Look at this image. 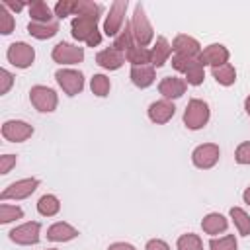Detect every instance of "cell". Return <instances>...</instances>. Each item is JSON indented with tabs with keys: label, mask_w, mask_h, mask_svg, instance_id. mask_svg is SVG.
I'll return each instance as SVG.
<instances>
[{
	"label": "cell",
	"mask_w": 250,
	"mask_h": 250,
	"mask_svg": "<svg viewBox=\"0 0 250 250\" xmlns=\"http://www.w3.org/2000/svg\"><path fill=\"white\" fill-rule=\"evenodd\" d=\"M154 74H152V68H146V66H135L133 68V82L137 86H148L152 82Z\"/></svg>",
	"instance_id": "d6986e66"
},
{
	"label": "cell",
	"mask_w": 250,
	"mask_h": 250,
	"mask_svg": "<svg viewBox=\"0 0 250 250\" xmlns=\"http://www.w3.org/2000/svg\"><path fill=\"white\" fill-rule=\"evenodd\" d=\"M213 74H215L217 80L223 82V84H230V82L234 80V70H232V66H229V64H223V66L215 68Z\"/></svg>",
	"instance_id": "cb8c5ba5"
},
{
	"label": "cell",
	"mask_w": 250,
	"mask_h": 250,
	"mask_svg": "<svg viewBox=\"0 0 250 250\" xmlns=\"http://www.w3.org/2000/svg\"><path fill=\"white\" fill-rule=\"evenodd\" d=\"M37 230H39V225L37 223H31V225H23L16 230H12V238L18 240V242H37Z\"/></svg>",
	"instance_id": "4fadbf2b"
},
{
	"label": "cell",
	"mask_w": 250,
	"mask_h": 250,
	"mask_svg": "<svg viewBox=\"0 0 250 250\" xmlns=\"http://www.w3.org/2000/svg\"><path fill=\"white\" fill-rule=\"evenodd\" d=\"M207 115H209V111H207V105H205L203 102H197V100H193V102L189 104V107H188V111H186L184 119H186L188 127H191V129H197V127H201V125L207 121Z\"/></svg>",
	"instance_id": "7a4b0ae2"
},
{
	"label": "cell",
	"mask_w": 250,
	"mask_h": 250,
	"mask_svg": "<svg viewBox=\"0 0 250 250\" xmlns=\"http://www.w3.org/2000/svg\"><path fill=\"white\" fill-rule=\"evenodd\" d=\"M2 133H4V137L10 139V141H21V139H25L27 135H31V127L25 125V123H21V121H10V123L4 125Z\"/></svg>",
	"instance_id": "9c48e42d"
},
{
	"label": "cell",
	"mask_w": 250,
	"mask_h": 250,
	"mask_svg": "<svg viewBox=\"0 0 250 250\" xmlns=\"http://www.w3.org/2000/svg\"><path fill=\"white\" fill-rule=\"evenodd\" d=\"M133 25H135V35H137V41L141 45H146L152 37V29L145 18V12H143V6H137L135 10V20H133Z\"/></svg>",
	"instance_id": "3957f363"
},
{
	"label": "cell",
	"mask_w": 250,
	"mask_h": 250,
	"mask_svg": "<svg viewBox=\"0 0 250 250\" xmlns=\"http://www.w3.org/2000/svg\"><path fill=\"white\" fill-rule=\"evenodd\" d=\"M174 49L180 51L184 57H188V55L197 53V51H199V45H197L193 39H189V37H186V35H180V37L176 39V43H174Z\"/></svg>",
	"instance_id": "2e32d148"
},
{
	"label": "cell",
	"mask_w": 250,
	"mask_h": 250,
	"mask_svg": "<svg viewBox=\"0 0 250 250\" xmlns=\"http://www.w3.org/2000/svg\"><path fill=\"white\" fill-rule=\"evenodd\" d=\"M37 186V180H23V182H18V184H12L10 189H6L2 193V197H25L29 195Z\"/></svg>",
	"instance_id": "7c38bea8"
},
{
	"label": "cell",
	"mask_w": 250,
	"mask_h": 250,
	"mask_svg": "<svg viewBox=\"0 0 250 250\" xmlns=\"http://www.w3.org/2000/svg\"><path fill=\"white\" fill-rule=\"evenodd\" d=\"M107 88H109V82H107L105 76H94V80H92V90H94L98 96H105Z\"/></svg>",
	"instance_id": "83f0119b"
},
{
	"label": "cell",
	"mask_w": 250,
	"mask_h": 250,
	"mask_svg": "<svg viewBox=\"0 0 250 250\" xmlns=\"http://www.w3.org/2000/svg\"><path fill=\"white\" fill-rule=\"evenodd\" d=\"M16 217H21V211L18 207H8V205H2V223H8Z\"/></svg>",
	"instance_id": "4dcf8cb0"
},
{
	"label": "cell",
	"mask_w": 250,
	"mask_h": 250,
	"mask_svg": "<svg viewBox=\"0 0 250 250\" xmlns=\"http://www.w3.org/2000/svg\"><path fill=\"white\" fill-rule=\"evenodd\" d=\"M29 12H31V16H33L39 23H43V21H47V20L51 18V12H49V8H47L45 2H33V4L29 6Z\"/></svg>",
	"instance_id": "7402d4cb"
},
{
	"label": "cell",
	"mask_w": 250,
	"mask_h": 250,
	"mask_svg": "<svg viewBox=\"0 0 250 250\" xmlns=\"http://www.w3.org/2000/svg\"><path fill=\"white\" fill-rule=\"evenodd\" d=\"M160 92L164 96H180L184 92V82L178 80V78H166L160 84Z\"/></svg>",
	"instance_id": "ffe728a7"
},
{
	"label": "cell",
	"mask_w": 250,
	"mask_h": 250,
	"mask_svg": "<svg viewBox=\"0 0 250 250\" xmlns=\"http://www.w3.org/2000/svg\"><path fill=\"white\" fill-rule=\"evenodd\" d=\"M168 51H170V47H168L166 39H162V37H160V39H158V47H156V49H154V53H152V61H154V64H156V66L164 62V59H166Z\"/></svg>",
	"instance_id": "484cf974"
},
{
	"label": "cell",
	"mask_w": 250,
	"mask_h": 250,
	"mask_svg": "<svg viewBox=\"0 0 250 250\" xmlns=\"http://www.w3.org/2000/svg\"><path fill=\"white\" fill-rule=\"evenodd\" d=\"M12 31V16L2 10V33H10Z\"/></svg>",
	"instance_id": "e575fe53"
},
{
	"label": "cell",
	"mask_w": 250,
	"mask_h": 250,
	"mask_svg": "<svg viewBox=\"0 0 250 250\" xmlns=\"http://www.w3.org/2000/svg\"><path fill=\"white\" fill-rule=\"evenodd\" d=\"M53 57H55L59 62H76V61L82 59V49H80V47L66 45V43H61V45H57Z\"/></svg>",
	"instance_id": "8992f818"
},
{
	"label": "cell",
	"mask_w": 250,
	"mask_h": 250,
	"mask_svg": "<svg viewBox=\"0 0 250 250\" xmlns=\"http://www.w3.org/2000/svg\"><path fill=\"white\" fill-rule=\"evenodd\" d=\"M217 156H219V150H217V146H213V145L199 146V148L193 152V160H195V164H197V166H205V168L211 166V164H215Z\"/></svg>",
	"instance_id": "30bf717a"
},
{
	"label": "cell",
	"mask_w": 250,
	"mask_h": 250,
	"mask_svg": "<svg viewBox=\"0 0 250 250\" xmlns=\"http://www.w3.org/2000/svg\"><path fill=\"white\" fill-rule=\"evenodd\" d=\"M170 115H174V105L166 104V102H158L150 105V117L154 121H166Z\"/></svg>",
	"instance_id": "9a60e30c"
},
{
	"label": "cell",
	"mask_w": 250,
	"mask_h": 250,
	"mask_svg": "<svg viewBox=\"0 0 250 250\" xmlns=\"http://www.w3.org/2000/svg\"><path fill=\"white\" fill-rule=\"evenodd\" d=\"M57 209H59V203H57V199H55L53 195L41 197V201H39V211H41L43 215H53V213H57Z\"/></svg>",
	"instance_id": "d4e9b609"
},
{
	"label": "cell",
	"mask_w": 250,
	"mask_h": 250,
	"mask_svg": "<svg viewBox=\"0 0 250 250\" xmlns=\"http://www.w3.org/2000/svg\"><path fill=\"white\" fill-rule=\"evenodd\" d=\"M68 12H74V2H59L57 4V16L59 18L66 16Z\"/></svg>",
	"instance_id": "1f68e13d"
},
{
	"label": "cell",
	"mask_w": 250,
	"mask_h": 250,
	"mask_svg": "<svg viewBox=\"0 0 250 250\" xmlns=\"http://www.w3.org/2000/svg\"><path fill=\"white\" fill-rule=\"evenodd\" d=\"M129 59H131L133 62H145V61H148V53L139 47L137 51H131V53H129Z\"/></svg>",
	"instance_id": "d6a6232c"
},
{
	"label": "cell",
	"mask_w": 250,
	"mask_h": 250,
	"mask_svg": "<svg viewBox=\"0 0 250 250\" xmlns=\"http://www.w3.org/2000/svg\"><path fill=\"white\" fill-rule=\"evenodd\" d=\"M227 227V221L221 217V215H209L205 221H203V229L207 232H217V230H223Z\"/></svg>",
	"instance_id": "603a6c76"
},
{
	"label": "cell",
	"mask_w": 250,
	"mask_h": 250,
	"mask_svg": "<svg viewBox=\"0 0 250 250\" xmlns=\"http://www.w3.org/2000/svg\"><path fill=\"white\" fill-rule=\"evenodd\" d=\"M57 78H59L61 86H62L68 94H76V92L82 88V74H80V72L61 70V72H57Z\"/></svg>",
	"instance_id": "5b68a950"
},
{
	"label": "cell",
	"mask_w": 250,
	"mask_h": 250,
	"mask_svg": "<svg viewBox=\"0 0 250 250\" xmlns=\"http://www.w3.org/2000/svg\"><path fill=\"white\" fill-rule=\"evenodd\" d=\"M96 20L98 16L96 14H90V16H78L74 21H72V33L76 39H86L90 45H96L100 43V35L96 33Z\"/></svg>",
	"instance_id": "6da1fadb"
},
{
	"label": "cell",
	"mask_w": 250,
	"mask_h": 250,
	"mask_svg": "<svg viewBox=\"0 0 250 250\" xmlns=\"http://www.w3.org/2000/svg\"><path fill=\"white\" fill-rule=\"evenodd\" d=\"M201 61H205V62H213V64H217V62H225V61H227V51H225L221 45H211V47L201 55Z\"/></svg>",
	"instance_id": "e0dca14e"
},
{
	"label": "cell",
	"mask_w": 250,
	"mask_h": 250,
	"mask_svg": "<svg viewBox=\"0 0 250 250\" xmlns=\"http://www.w3.org/2000/svg\"><path fill=\"white\" fill-rule=\"evenodd\" d=\"M2 76H4V86H2V92H6V90H8V84H10V78H12V76H10L6 70H2Z\"/></svg>",
	"instance_id": "74e56055"
},
{
	"label": "cell",
	"mask_w": 250,
	"mask_h": 250,
	"mask_svg": "<svg viewBox=\"0 0 250 250\" xmlns=\"http://www.w3.org/2000/svg\"><path fill=\"white\" fill-rule=\"evenodd\" d=\"M244 197H246V201H248V203H250V189H248V191H246V193H244Z\"/></svg>",
	"instance_id": "ab89813d"
},
{
	"label": "cell",
	"mask_w": 250,
	"mask_h": 250,
	"mask_svg": "<svg viewBox=\"0 0 250 250\" xmlns=\"http://www.w3.org/2000/svg\"><path fill=\"white\" fill-rule=\"evenodd\" d=\"M246 107H248V113H250V98H248V102H246Z\"/></svg>",
	"instance_id": "60d3db41"
},
{
	"label": "cell",
	"mask_w": 250,
	"mask_h": 250,
	"mask_svg": "<svg viewBox=\"0 0 250 250\" xmlns=\"http://www.w3.org/2000/svg\"><path fill=\"white\" fill-rule=\"evenodd\" d=\"M98 62H100L102 66H105V68H117V66L123 62V57H121V53L113 47V49H107V51L100 53V55H98Z\"/></svg>",
	"instance_id": "5bb4252c"
},
{
	"label": "cell",
	"mask_w": 250,
	"mask_h": 250,
	"mask_svg": "<svg viewBox=\"0 0 250 250\" xmlns=\"http://www.w3.org/2000/svg\"><path fill=\"white\" fill-rule=\"evenodd\" d=\"M148 250H168V248H166L164 242H160V240H152V242L148 244Z\"/></svg>",
	"instance_id": "d590c367"
},
{
	"label": "cell",
	"mask_w": 250,
	"mask_h": 250,
	"mask_svg": "<svg viewBox=\"0 0 250 250\" xmlns=\"http://www.w3.org/2000/svg\"><path fill=\"white\" fill-rule=\"evenodd\" d=\"M111 250H133L131 246H125V244H115Z\"/></svg>",
	"instance_id": "f35d334b"
},
{
	"label": "cell",
	"mask_w": 250,
	"mask_h": 250,
	"mask_svg": "<svg viewBox=\"0 0 250 250\" xmlns=\"http://www.w3.org/2000/svg\"><path fill=\"white\" fill-rule=\"evenodd\" d=\"M125 8H127V2H115V4L111 6V14H109V18H107V21H105V33H107V35H115V33H117L119 23H121V20H123Z\"/></svg>",
	"instance_id": "ba28073f"
},
{
	"label": "cell",
	"mask_w": 250,
	"mask_h": 250,
	"mask_svg": "<svg viewBox=\"0 0 250 250\" xmlns=\"http://www.w3.org/2000/svg\"><path fill=\"white\" fill-rule=\"evenodd\" d=\"M29 33L39 37V39H45V37H51L57 33V23H49V25H43L39 21H31L29 23Z\"/></svg>",
	"instance_id": "ac0fdd59"
},
{
	"label": "cell",
	"mask_w": 250,
	"mask_h": 250,
	"mask_svg": "<svg viewBox=\"0 0 250 250\" xmlns=\"http://www.w3.org/2000/svg\"><path fill=\"white\" fill-rule=\"evenodd\" d=\"M230 215L234 217V221H236L240 232H242V234H248V232H250V219L244 215V211H240V209H232Z\"/></svg>",
	"instance_id": "4316f807"
},
{
	"label": "cell",
	"mask_w": 250,
	"mask_h": 250,
	"mask_svg": "<svg viewBox=\"0 0 250 250\" xmlns=\"http://www.w3.org/2000/svg\"><path fill=\"white\" fill-rule=\"evenodd\" d=\"M211 248L213 250H236V244H234V238L232 236H227L223 240H213L211 242Z\"/></svg>",
	"instance_id": "f546056e"
},
{
	"label": "cell",
	"mask_w": 250,
	"mask_h": 250,
	"mask_svg": "<svg viewBox=\"0 0 250 250\" xmlns=\"http://www.w3.org/2000/svg\"><path fill=\"white\" fill-rule=\"evenodd\" d=\"M74 234H76L74 229H70L68 225H62V223L55 225V227L49 230V238H53V240H66V238H72Z\"/></svg>",
	"instance_id": "44dd1931"
},
{
	"label": "cell",
	"mask_w": 250,
	"mask_h": 250,
	"mask_svg": "<svg viewBox=\"0 0 250 250\" xmlns=\"http://www.w3.org/2000/svg\"><path fill=\"white\" fill-rule=\"evenodd\" d=\"M174 66L180 68V70H186V72H188V80L193 82V84H199L201 78H203V70H201V64H199V62L188 61V64H184L182 59L176 57V59H174Z\"/></svg>",
	"instance_id": "8fae6325"
},
{
	"label": "cell",
	"mask_w": 250,
	"mask_h": 250,
	"mask_svg": "<svg viewBox=\"0 0 250 250\" xmlns=\"http://www.w3.org/2000/svg\"><path fill=\"white\" fill-rule=\"evenodd\" d=\"M14 162V156H10V154H6L4 156V162H2V174H6L8 172V168H10V164Z\"/></svg>",
	"instance_id": "8d00e7d4"
},
{
	"label": "cell",
	"mask_w": 250,
	"mask_h": 250,
	"mask_svg": "<svg viewBox=\"0 0 250 250\" xmlns=\"http://www.w3.org/2000/svg\"><path fill=\"white\" fill-rule=\"evenodd\" d=\"M238 162H250V145H242L236 152Z\"/></svg>",
	"instance_id": "836d02e7"
},
{
	"label": "cell",
	"mask_w": 250,
	"mask_h": 250,
	"mask_svg": "<svg viewBox=\"0 0 250 250\" xmlns=\"http://www.w3.org/2000/svg\"><path fill=\"white\" fill-rule=\"evenodd\" d=\"M8 59L18 66H27L33 61V49L25 43H14L8 51Z\"/></svg>",
	"instance_id": "277c9868"
},
{
	"label": "cell",
	"mask_w": 250,
	"mask_h": 250,
	"mask_svg": "<svg viewBox=\"0 0 250 250\" xmlns=\"http://www.w3.org/2000/svg\"><path fill=\"white\" fill-rule=\"evenodd\" d=\"M31 100L41 111H51L55 107V94L47 88H33Z\"/></svg>",
	"instance_id": "52a82bcc"
},
{
	"label": "cell",
	"mask_w": 250,
	"mask_h": 250,
	"mask_svg": "<svg viewBox=\"0 0 250 250\" xmlns=\"http://www.w3.org/2000/svg\"><path fill=\"white\" fill-rule=\"evenodd\" d=\"M180 250H199V240L193 234L182 236L180 238Z\"/></svg>",
	"instance_id": "f1b7e54d"
}]
</instances>
